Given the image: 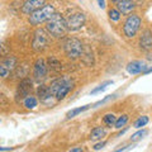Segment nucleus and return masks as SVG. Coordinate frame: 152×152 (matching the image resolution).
<instances>
[{"mask_svg":"<svg viewBox=\"0 0 152 152\" xmlns=\"http://www.w3.org/2000/svg\"><path fill=\"white\" fill-rule=\"evenodd\" d=\"M50 89L56 100H62L74 89V81L67 76H61V77H57L51 83Z\"/></svg>","mask_w":152,"mask_h":152,"instance_id":"1","label":"nucleus"},{"mask_svg":"<svg viewBox=\"0 0 152 152\" xmlns=\"http://www.w3.org/2000/svg\"><path fill=\"white\" fill-rule=\"evenodd\" d=\"M46 29L48 31L51 36H53L56 38H60L66 34V32L69 31L67 28V22L66 19L61 15V14H55L48 22H47V27Z\"/></svg>","mask_w":152,"mask_h":152,"instance_id":"2","label":"nucleus"},{"mask_svg":"<svg viewBox=\"0 0 152 152\" xmlns=\"http://www.w3.org/2000/svg\"><path fill=\"white\" fill-rule=\"evenodd\" d=\"M55 14H56L55 7L50 4V5H45L43 8L38 9L37 12L31 14L28 20H29V23L32 26H38V24H41V23L48 22L50 19L55 15Z\"/></svg>","mask_w":152,"mask_h":152,"instance_id":"3","label":"nucleus"},{"mask_svg":"<svg viewBox=\"0 0 152 152\" xmlns=\"http://www.w3.org/2000/svg\"><path fill=\"white\" fill-rule=\"evenodd\" d=\"M64 50L65 53L67 55V57L72 60L79 58L80 56H83L84 53V46L81 43V41H79L77 38H67L64 42Z\"/></svg>","mask_w":152,"mask_h":152,"instance_id":"4","label":"nucleus"},{"mask_svg":"<svg viewBox=\"0 0 152 152\" xmlns=\"http://www.w3.org/2000/svg\"><path fill=\"white\" fill-rule=\"evenodd\" d=\"M50 33L48 31H45V29H37L34 32V36H33V41H32V48L37 51V52H41L46 50L48 47L50 42H51V38H50Z\"/></svg>","mask_w":152,"mask_h":152,"instance_id":"5","label":"nucleus"},{"mask_svg":"<svg viewBox=\"0 0 152 152\" xmlns=\"http://www.w3.org/2000/svg\"><path fill=\"white\" fill-rule=\"evenodd\" d=\"M141 17L137 15V14H132V15H129L126 22H124V26H123V33H124V36L128 37V38H133L137 32L140 31L141 28Z\"/></svg>","mask_w":152,"mask_h":152,"instance_id":"6","label":"nucleus"},{"mask_svg":"<svg viewBox=\"0 0 152 152\" xmlns=\"http://www.w3.org/2000/svg\"><path fill=\"white\" fill-rule=\"evenodd\" d=\"M85 14L84 13H74L66 19L67 22V28L69 31H77L80 28H83L84 24H85Z\"/></svg>","mask_w":152,"mask_h":152,"instance_id":"7","label":"nucleus"},{"mask_svg":"<svg viewBox=\"0 0 152 152\" xmlns=\"http://www.w3.org/2000/svg\"><path fill=\"white\" fill-rule=\"evenodd\" d=\"M32 80L31 79H23L20 83L18 85V89H17V99L19 100H24L27 96H29L31 93H32Z\"/></svg>","mask_w":152,"mask_h":152,"instance_id":"8","label":"nucleus"},{"mask_svg":"<svg viewBox=\"0 0 152 152\" xmlns=\"http://www.w3.org/2000/svg\"><path fill=\"white\" fill-rule=\"evenodd\" d=\"M17 66V58L14 56H9L7 58L3 60L1 66H0V75L3 79H7L8 76H10V72L15 69Z\"/></svg>","mask_w":152,"mask_h":152,"instance_id":"9","label":"nucleus"},{"mask_svg":"<svg viewBox=\"0 0 152 152\" xmlns=\"http://www.w3.org/2000/svg\"><path fill=\"white\" fill-rule=\"evenodd\" d=\"M46 5V0H26L22 7V13L23 14H33L37 12L38 9L43 8Z\"/></svg>","mask_w":152,"mask_h":152,"instance_id":"10","label":"nucleus"},{"mask_svg":"<svg viewBox=\"0 0 152 152\" xmlns=\"http://www.w3.org/2000/svg\"><path fill=\"white\" fill-rule=\"evenodd\" d=\"M47 69H48V65L46 64V61L43 58H38L34 64V69H33V76H34L36 80H42L47 76Z\"/></svg>","mask_w":152,"mask_h":152,"instance_id":"11","label":"nucleus"},{"mask_svg":"<svg viewBox=\"0 0 152 152\" xmlns=\"http://www.w3.org/2000/svg\"><path fill=\"white\" fill-rule=\"evenodd\" d=\"M37 95L43 104H52V98H55L51 93L50 86H46V85H41L37 89Z\"/></svg>","mask_w":152,"mask_h":152,"instance_id":"12","label":"nucleus"},{"mask_svg":"<svg viewBox=\"0 0 152 152\" xmlns=\"http://www.w3.org/2000/svg\"><path fill=\"white\" fill-rule=\"evenodd\" d=\"M146 70H147V66L145 62H142V61H132V62L127 65V72L131 75L145 72Z\"/></svg>","mask_w":152,"mask_h":152,"instance_id":"13","label":"nucleus"},{"mask_svg":"<svg viewBox=\"0 0 152 152\" xmlns=\"http://www.w3.org/2000/svg\"><path fill=\"white\" fill-rule=\"evenodd\" d=\"M117 8H118V10L121 12V14L128 15V14H131L134 10L136 4L133 3V0H121V1L117 4Z\"/></svg>","mask_w":152,"mask_h":152,"instance_id":"14","label":"nucleus"},{"mask_svg":"<svg viewBox=\"0 0 152 152\" xmlns=\"http://www.w3.org/2000/svg\"><path fill=\"white\" fill-rule=\"evenodd\" d=\"M140 46L142 50H150L152 48V32L150 29H146L140 38Z\"/></svg>","mask_w":152,"mask_h":152,"instance_id":"15","label":"nucleus"},{"mask_svg":"<svg viewBox=\"0 0 152 152\" xmlns=\"http://www.w3.org/2000/svg\"><path fill=\"white\" fill-rule=\"evenodd\" d=\"M105 129H104L103 127H96V128H94V129L91 131V133H90V137L89 138L91 140V141H99V140H102L104 136H105Z\"/></svg>","mask_w":152,"mask_h":152,"instance_id":"16","label":"nucleus"},{"mask_svg":"<svg viewBox=\"0 0 152 152\" xmlns=\"http://www.w3.org/2000/svg\"><path fill=\"white\" fill-rule=\"evenodd\" d=\"M89 108H93V104H88V105H84V107H80V108H75V109H71L70 112H67V114H66V118L67 119H71V118L76 117L77 114L83 113L85 110H88Z\"/></svg>","mask_w":152,"mask_h":152,"instance_id":"17","label":"nucleus"},{"mask_svg":"<svg viewBox=\"0 0 152 152\" xmlns=\"http://www.w3.org/2000/svg\"><path fill=\"white\" fill-rule=\"evenodd\" d=\"M23 104H24V107L27 109H34L37 107V104H38V100H37L34 96L29 95V96H27L24 100H23Z\"/></svg>","mask_w":152,"mask_h":152,"instance_id":"18","label":"nucleus"},{"mask_svg":"<svg viewBox=\"0 0 152 152\" xmlns=\"http://www.w3.org/2000/svg\"><path fill=\"white\" fill-rule=\"evenodd\" d=\"M48 67L55 70V71H60L61 69H62V66H61V62L57 58H55V57H50L48 58Z\"/></svg>","mask_w":152,"mask_h":152,"instance_id":"19","label":"nucleus"},{"mask_svg":"<svg viewBox=\"0 0 152 152\" xmlns=\"http://www.w3.org/2000/svg\"><path fill=\"white\" fill-rule=\"evenodd\" d=\"M113 84V81L112 80H107V81H104L102 85H99L98 88H95V89H93L91 90V95H95V94H98V93H100V91H104V90H105L107 88H108V85H112Z\"/></svg>","mask_w":152,"mask_h":152,"instance_id":"20","label":"nucleus"},{"mask_svg":"<svg viewBox=\"0 0 152 152\" xmlns=\"http://www.w3.org/2000/svg\"><path fill=\"white\" fill-rule=\"evenodd\" d=\"M127 122H128V115H127V114H123V115H121V117L117 119L115 124H114V128H117V129H121L122 127L126 126Z\"/></svg>","mask_w":152,"mask_h":152,"instance_id":"21","label":"nucleus"},{"mask_svg":"<svg viewBox=\"0 0 152 152\" xmlns=\"http://www.w3.org/2000/svg\"><path fill=\"white\" fill-rule=\"evenodd\" d=\"M148 117L147 115H142V117H140L138 119H137L136 122H134V127L136 128H142V127H145L147 123H148Z\"/></svg>","mask_w":152,"mask_h":152,"instance_id":"22","label":"nucleus"},{"mask_svg":"<svg viewBox=\"0 0 152 152\" xmlns=\"http://www.w3.org/2000/svg\"><path fill=\"white\" fill-rule=\"evenodd\" d=\"M104 123H105L107 126H109V127H112V126H114L115 124V122H117V118H115V115L114 114H107L105 117H104Z\"/></svg>","mask_w":152,"mask_h":152,"instance_id":"23","label":"nucleus"},{"mask_svg":"<svg viewBox=\"0 0 152 152\" xmlns=\"http://www.w3.org/2000/svg\"><path fill=\"white\" fill-rule=\"evenodd\" d=\"M146 134H147V131H146V129H141V131H138V132L133 133L132 137H131V141H132V142H136V141H138V140H142Z\"/></svg>","mask_w":152,"mask_h":152,"instance_id":"24","label":"nucleus"},{"mask_svg":"<svg viewBox=\"0 0 152 152\" xmlns=\"http://www.w3.org/2000/svg\"><path fill=\"white\" fill-rule=\"evenodd\" d=\"M121 12L118 10V9H110L109 10V18L112 19V20H114V22H118L121 19Z\"/></svg>","mask_w":152,"mask_h":152,"instance_id":"25","label":"nucleus"},{"mask_svg":"<svg viewBox=\"0 0 152 152\" xmlns=\"http://www.w3.org/2000/svg\"><path fill=\"white\" fill-rule=\"evenodd\" d=\"M117 95L115 94H113V95H108V96H105L103 99V100H99V102H96V103H94L93 104V108H96V107H99V105H102V104H105L107 102H109V100H113L114 98H115Z\"/></svg>","mask_w":152,"mask_h":152,"instance_id":"26","label":"nucleus"},{"mask_svg":"<svg viewBox=\"0 0 152 152\" xmlns=\"http://www.w3.org/2000/svg\"><path fill=\"white\" fill-rule=\"evenodd\" d=\"M107 145V142L105 141H103V142H100V143H96V145H95L94 146V150L95 151H98V150H100V148H103V147L104 146H105Z\"/></svg>","mask_w":152,"mask_h":152,"instance_id":"27","label":"nucleus"},{"mask_svg":"<svg viewBox=\"0 0 152 152\" xmlns=\"http://www.w3.org/2000/svg\"><path fill=\"white\" fill-rule=\"evenodd\" d=\"M98 4H99V7H100L102 9L105 8V1H104V0H98Z\"/></svg>","mask_w":152,"mask_h":152,"instance_id":"28","label":"nucleus"},{"mask_svg":"<svg viewBox=\"0 0 152 152\" xmlns=\"http://www.w3.org/2000/svg\"><path fill=\"white\" fill-rule=\"evenodd\" d=\"M70 152H84V151H83L81 147H75V148H72Z\"/></svg>","mask_w":152,"mask_h":152,"instance_id":"29","label":"nucleus"},{"mask_svg":"<svg viewBox=\"0 0 152 152\" xmlns=\"http://www.w3.org/2000/svg\"><path fill=\"white\" fill-rule=\"evenodd\" d=\"M151 72H152V67H150V69H147V70L145 71V72H143V74H146V75H147V74H151Z\"/></svg>","mask_w":152,"mask_h":152,"instance_id":"30","label":"nucleus"},{"mask_svg":"<svg viewBox=\"0 0 152 152\" xmlns=\"http://www.w3.org/2000/svg\"><path fill=\"white\" fill-rule=\"evenodd\" d=\"M112 1H113V3H115V4H118V3L121 1V0H112Z\"/></svg>","mask_w":152,"mask_h":152,"instance_id":"31","label":"nucleus"},{"mask_svg":"<svg viewBox=\"0 0 152 152\" xmlns=\"http://www.w3.org/2000/svg\"><path fill=\"white\" fill-rule=\"evenodd\" d=\"M148 58H150V60H152V57H148Z\"/></svg>","mask_w":152,"mask_h":152,"instance_id":"32","label":"nucleus"}]
</instances>
